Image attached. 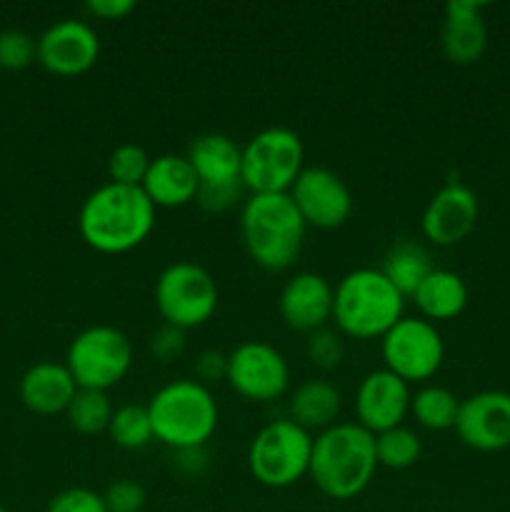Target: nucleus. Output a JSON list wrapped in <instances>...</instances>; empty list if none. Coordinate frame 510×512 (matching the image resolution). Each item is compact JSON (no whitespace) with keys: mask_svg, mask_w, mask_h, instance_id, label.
<instances>
[{"mask_svg":"<svg viewBox=\"0 0 510 512\" xmlns=\"http://www.w3.org/2000/svg\"><path fill=\"white\" fill-rule=\"evenodd\" d=\"M155 205L143 188L103 183L83 200L78 230L85 245L103 255H123L148 240L155 228Z\"/></svg>","mask_w":510,"mask_h":512,"instance_id":"f257e3e1","label":"nucleus"},{"mask_svg":"<svg viewBox=\"0 0 510 512\" xmlns=\"http://www.w3.org/2000/svg\"><path fill=\"white\" fill-rule=\"evenodd\" d=\"M378 468L375 435L355 420L330 425L313 438L308 475L325 498H358L370 488Z\"/></svg>","mask_w":510,"mask_h":512,"instance_id":"f03ea898","label":"nucleus"},{"mask_svg":"<svg viewBox=\"0 0 510 512\" xmlns=\"http://www.w3.org/2000/svg\"><path fill=\"white\" fill-rule=\"evenodd\" d=\"M305 220L288 193L248 195L240 205V238L250 260L270 273H283L298 260Z\"/></svg>","mask_w":510,"mask_h":512,"instance_id":"7ed1b4c3","label":"nucleus"},{"mask_svg":"<svg viewBox=\"0 0 510 512\" xmlns=\"http://www.w3.org/2000/svg\"><path fill=\"white\" fill-rule=\"evenodd\" d=\"M405 315V298L380 268H355L335 285L333 320L353 340L383 338Z\"/></svg>","mask_w":510,"mask_h":512,"instance_id":"20e7f679","label":"nucleus"},{"mask_svg":"<svg viewBox=\"0 0 510 512\" xmlns=\"http://www.w3.org/2000/svg\"><path fill=\"white\" fill-rule=\"evenodd\" d=\"M155 440L170 450L205 448L218 428V400L195 378H180L163 385L145 405Z\"/></svg>","mask_w":510,"mask_h":512,"instance_id":"39448f33","label":"nucleus"},{"mask_svg":"<svg viewBox=\"0 0 510 512\" xmlns=\"http://www.w3.org/2000/svg\"><path fill=\"white\" fill-rule=\"evenodd\" d=\"M313 433L290 418L273 420L255 433L248 445V470L263 488L285 490L310 470Z\"/></svg>","mask_w":510,"mask_h":512,"instance_id":"423d86ee","label":"nucleus"},{"mask_svg":"<svg viewBox=\"0 0 510 512\" xmlns=\"http://www.w3.org/2000/svg\"><path fill=\"white\" fill-rule=\"evenodd\" d=\"M303 168V140L295 130L283 128V125L260 130L243 145L240 180L248 195L290 193Z\"/></svg>","mask_w":510,"mask_h":512,"instance_id":"0eeeda50","label":"nucleus"},{"mask_svg":"<svg viewBox=\"0 0 510 512\" xmlns=\"http://www.w3.org/2000/svg\"><path fill=\"white\" fill-rule=\"evenodd\" d=\"M153 298L163 323L193 330L213 318L220 293L208 268L195 260H175L160 270Z\"/></svg>","mask_w":510,"mask_h":512,"instance_id":"6e6552de","label":"nucleus"},{"mask_svg":"<svg viewBox=\"0 0 510 512\" xmlns=\"http://www.w3.org/2000/svg\"><path fill=\"white\" fill-rule=\"evenodd\" d=\"M133 365V343L115 325H90L80 330L68 345L65 368L78 388L103 390L120 383Z\"/></svg>","mask_w":510,"mask_h":512,"instance_id":"1a4fd4ad","label":"nucleus"},{"mask_svg":"<svg viewBox=\"0 0 510 512\" xmlns=\"http://www.w3.org/2000/svg\"><path fill=\"white\" fill-rule=\"evenodd\" d=\"M383 368L405 383H428L445 360V343L435 323L415 315H403L380 338Z\"/></svg>","mask_w":510,"mask_h":512,"instance_id":"9d476101","label":"nucleus"},{"mask_svg":"<svg viewBox=\"0 0 510 512\" xmlns=\"http://www.w3.org/2000/svg\"><path fill=\"white\" fill-rule=\"evenodd\" d=\"M225 383L245 400L273 403L290 388V365L275 345L265 340H245L228 353Z\"/></svg>","mask_w":510,"mask_h":512,"instance_id":"9b49d317","label":"nucleus"},{"mask_svg":"<svg viewBox=\"0 0 510 512\" xmlns=\"http://www.w3.org/2000/svg\"><path fill=\"white\" fill-rule=\"evenodd\" d=\"M288 195L308 228L335 230L353 215V193L348 183L323 165H305Z\"/></svg>","mask_w":510,"mask_h":512,"instance_id":"f8f14e48","label":"nucleus"},{"mask_svg":"<svg viewBox=\"0 0 510 512\" xmlns=\"http://www.w3.org/2000/svg\"><path fill=\"white\" fill-rule=\"evenodd\" d=\"M98 58L100 38L93 25L85 20H55L38 38V63L60 78L88 73Z\"/></svg>","mask_w":510,"mask_h":512,"instance_id":"ddd939ff","label":"nucleus"},{"mask_svg":"<svg viewBox=\"0 0 510 512\" xmlns=\"http://www.w3.org/2000/svg\"><path fill=\"white\" fill-rule=\"evenodd\" d=\"M455 433L460 443L478 453H500L510 448V393L480 390L460 400Z\"/></svg>","mask_w":510,"mask_h":512,"instance_id":"4468645a","label":"nucleus"},{"mask_svg":"<svg viewBox=\"0 0 510 512\" xmlns=\"http://www.w3.org/2000/svg\"><path fill=\"white\" fill-rule=\"evenodd\" d=\"M480 203L473 188L465 183H445L428 200L420 218V230L425 240L438 248H450L468 238L478 225Z\"/></svg>","mask_w":510,"mask_h":512,"instance_id":"2eb2a0df","label":"nucleus"},{"mask_svg":"<svg viewBox=\"0 0 510 512\" xmlns=\"http://www.w3.org/2000/svg\"><path fill=\"white\" fill-rule=\"evenodd\" d=\"M410 385L390 370H370L355 390V423L378 435L403 425L410 415Z\"/></svg>","mask_w":510,"mask_h":512,"instance_id":"dca6fc26","label":"nucleus"},{"mask_svg":"<svg viewBox=\"0 0 510 512\" xmlns=\"http://www.w3.org/2000/svg\"><path fill=\"white\" fill-rule=\"evenodd\" d=\"M333 300L335 288L330 280L313 270H303L295 273L280 290V318L290 330L310 335L320 328H328L333 320Z\"/></svg>","mask_w":510,"mask_h":512,"instance_id":"f3484780","label":"nucleus"},{"mask_svg":"<svg viewBox=\"0 0 510 512\" xmlns=\"http://www.w3.org/2000/svg\"><path fill=\"white\" fill-rule=\"evenodd\" d=\"M483 10L485 5L475 0H450L445 5L440 48L450 63L473 65L485 55L488 28H485Z\"/></svg>","mask_w":510,"mask_h":512,"instance_id":"a211bd4d","label":"nucleus"},{"mask_svg":"<svg viewBox=\"0 0 510 512\" xmlns=\"http://www.w3.org/2000/svg\"><path fill=\"white\" fill-rule=\"evenodd\" d=\"M20 400L35 415H60L68 410L78 393V383L65 368V363L43 360L30 365L18 385Z\"/></svg>","mask_w":510,"mask_h":512,"instance_id":"6ab92c4d","label":"nucleus"},{"mask_svg":"<svg viewBox=\"0 0 510 512\" xmlns=\"http://www.w3.org/2000/svg\"><path fill=\"white\" fill-rule=\"evenodd\" d=\"M140 188L155 208H183L198 198L200 180L185 155L165 153L150 160Z\"/></svg>","mask_w":510,"mask_h":512,"instance_id":"aec40b11","label":"nucleus"},{"mask_svg":"<svg viewBox=\"0 0 510 512\" xmlns=\"http://www.w3.org/2000/svg\"><path fill=\"white\" fill-rule=\"evenodd\" d=\"M185 158L193 165L200 185H228L243 183L240 165H243V145L235 143L230 135L205 133L190 143Z\"/></svg>","mask_w":510,"mask_h":512,"instance_id":"412c9836","label":"nucleus"},{"mask_svg":"<svg viewBox=\"0 0 510 512\" xmlns=\"http://www.w3.org/2000/svg\"><path fill=\"white\" fill-rule=\"evenodd\" d=\"M343 395L330 380L308 378L290 393L288 418L305 428L308 433H323L330 425L338 423Z\"/></svg>","mask_w":510,"mask_h":512,"instance_id":"4be33fe9","label":"nucleus"},{"mask_svg":"<svg viewBox=\"0 0 510 512\" xmlns=\"http://www.w3.org/2000/svg\"><path fill=\"white\" fill-rule=\"evenodd\" d=\"M410 300L418 308L420 318L430 323L455 320L468 305V285L455 270L433 268Z\"/></svg>","mask_w":510,"mask_h":512,"instance_id":"5701e85b","label":"nucleus"},{"mask_svg":"<svg viewBox=\"0 0 510 512\" xmlns=\"http://www.w3.org/2000/svg\"><path fill=\"white\" fill-rule=\"evenodd\" d=\"M433 268L435 265L430 260V253L425 250V245L415 243V240H400V243H395L385 253L383 265H380L385 278L398 288V293L405 300L413 298V293L420 288V283L428 278Z\"/></svg>","mask_w":510,"mask_h":512,"instance_id":"b1692460","label":"nucleus"},{"mask_svg":"<svg viewBox=\"0 0 510 512\" xmlns=\"http://www.w3.org/2000/svg\"><path fill=\"white\" fill-rule=\"evenodd\" d=\"M458 410V395L450 388H443V385L425 383L423 388H418L410 395V415H413V420L420 428L433 430V433L455 428Z\"/></svg>","mask_w":510,"mask_h":512,"instance_id":"393cba45","label":"nucleus"},{"mask_svg":"<svg viewBox=\"0 0 510 512\" xmlns=\"http://www.w3.org/2000/svg\"><path fill=\"white\" fill-rule=\"evenodd\" d=\"M113 403H110L108 393L103 390H85L78 388L73 403L65 410L70 428L80 435H100L108 433V425L113 420Z\"/></svg>","mask_w":510,"mask_h":512,"instance_id":"a878e982","label":"nucleus"},{"mask_svg":"<svg viewBox=\"0 0 510 512\" xmlns=\"http://www.w3.org/2000/svg\"><path fill=\"white\" fill-rule=\"evenodd\" d=\"M375 455H378L380 468L408 470L423 455V443H420V435L413 428L398 425V428L375 435Z\"/></svg>","mask_w":510,"mask_h":512,"instance_id":"bb28decb","label":"nucleus"},{"mask_svg":"<svg viewBox=\"0 0 510 512\" xmlns=\"http://www.w3.org/2000/svg\"><path fill=\"white\" fill-rule=\"evenodd\" d=\"M108 435L118 448L123 450H143L155 440L153 423L145 405H120L115 408L113 420L108 425Z\"/></svg>","mask_w":510,"mask_h":512,"instance_id":"cd10ccee","label":"nucleus"},{"mask_svg":"<svg viewBox=\"0 0 510 512\" xmlns=\"http://www.w3.org/2000/svg\"><path fill=\"white\" fill-rule=\"evenodd\" d=\"M150 155L145 153L140 145L135 143H123L110 153L108 158V175L110 183L118 185H133L140 188L145 180V173L150 168Z\"/></svg>","mask_w":510,"mask_h":512,"instance_id":"c85d7f7f","label":"nucleus"},{"mask_svg":"<svg viewBox=\"0 0 510 512\" xmlns=\"http://www.w3.org/2000/svg\"><path fill=\"white\" fill-rule=\"evenodd\" d=\"M38 60V38L18 28L0 30V68L23 70Z\"/></svg>","mask_w":510,"mask_h":512,"instance_id":"c756f323","label":"nucleus"},{"mask_svg":"<svg viewBox=\"0 0 510 512\" xmlns=\"http://www.w3.org/2000/svg\"><path fill=\"white\" fill-rule=\"evenodd\" d=\"M305 355H308L310 363L320 370H335L340 363H343L345 345L343 335L338 330L320 328L315 333L308 335L305 340Z\"/></svg>","mask_w":510,"mask_h":512,"instance_id":"7c9ffc66","label":"nucleus"},{"mask_svg":"<svg viewBox=\"0 0 510 512\" xmlns=\"http://www.w3.org/2000/svg\"><path fill=\"white\" fill-rule=\"evenodd\" d=\"M45 512H108V508H105L103 493L75 485V488H65L55 493L48 500Z\"/></svg>","mask_w":510,"mask_h":512,"instance_id":"2f4dec72","label":"nucleus"},{"mask_svg":"<svg viewBox=\"0 0 510 512\" xmlns=\"http://www.w3.org/2000/svg\"><path fill=\"white\" fill-rule=\"evenodd\" d=\"M103 500L108 512H143L148 495H145V488L140 483L120 478L105 488Z\"/></svg>","mask_w":510,"mask_h":512,"instance_id":"473e14b6","label":"nucleus"},{"mask_svg":"<svg viewBox=\"0 0 510 512\" xmlns=\"http://www.w3.org/2000/svg\"><path fill=\"white\" fill-rule=\"evenodd\" d=\"M245 185L243 183H228V185H200L198 198L195 203L208 213H225L233 210L235 205L245 203Z\"/></svg>","mask_w":510,"mask_h":512,"instance_id":"72a5a7b5","label":"nucleus"},{"mask_svg":"<svg viewBox=\"0 0 510 512\" xmlns=\"http://www.w3.org/2000/svg\"><path fill=\"white\" fill-rule=\"evenodd\" d=\"M148 350L158 363H173L185 353V330L163 323L150 335Z\"/></svg>","mask_w":510,"mask_h":512,"instance_id":"f704fd0d","label":"nucleus"},{"mask_svg":"<svg viewBox=\"0 0 510 512\" xmlns=\"http://www.w3.org/2000/svg\"><path fill=\"white\" fill-rule=\"evenodd\" d=\"M195 380L203 383L205 388H210L213 383L228 378V355L220 353V350H203V353L195 358Z\"/></svg>","mask_w":510,"mask_h":512,"instance_id":"c9c22d12","label":"nucleus"},{"mask_svg":"<svg viewBox=\"0 0 510 512\" xmlns=\"http://www.w3.org/2000/svg\"><path fill=\"white\" fill-rule=\"evenodd\" d=\"M85 10L100 20H123L135 10L133 0H88Z\"/></svg>","mask_w":510,"mask_h":512,"instance_id":"e433bc0d","label":"nucleus"},{"mask_svg":"<svg viewBox=\"0 0 510 512\" xmlns=\"http://www.w3.org/2000/svg\"><path fill=\"white\" fill-rule=\"evenodd\" d=\"M175 468L183 475H203V470L208 468V455L205 448H185V450H173Z\"/></svg>","mask_w":510,"mask_h":512,"instance_id":"4c0bfd02","label":"nucleus"},{"mask_svg":"<svg viewBox=\"0 0 510 512\" xmlns=\"http://www.w3.org/2000/svg\"><path fill=\"white\" fill-rule=\"evenodd\" d=\"M0 512H8V510H5V508H0Z\"/></svg>","mask_w":510,"mask_h":512,"instance_id":"58836bf2","label":"nucleus"}]
</instances>
